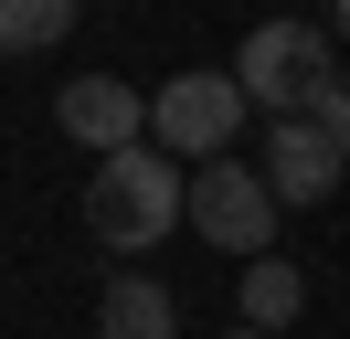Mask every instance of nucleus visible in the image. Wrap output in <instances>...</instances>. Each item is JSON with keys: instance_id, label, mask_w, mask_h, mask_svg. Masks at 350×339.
<instances>
[{"instance_id": "1", "label": "nucleus", "mask_w": 350, "mask_h": 339, "mask_svg": "<svg viewBox=\"0 0 350 339\" xmlns=\"http://www.w3.org/2000/svg\"><path fill=\"white\" fill-rule=\"evenodd\" d=\"M75 212H85V233L107 254H159L180 233V170L159 159L149 138H128V148H107V159L85 170V202Z\"/></svg>"}, {"instance_id": "2", "label": "nucleus", "mask_w": 350, "mask_h": 339, "mask_svg": "<svg viewBox=\"0 0 350 339\" xmlns=\"http://www.w3.org/2000/svg\"><path fill=\"white\" fill-rule=\"evenodd\" d=\"M180 223H191L213 254H244V265H255V254L276 244V191H265V170H244L234 148H223V159L180 170Z\"/></svg>"}, {"instance_id": "3", "label": "nucleus", "mask_w": 350, "mask_h": 339, "mask_svg": "<svg viewBox=\"0 0 350 339\" xmlns=\"http://www.w3.org/2000/svg\"><path fill=\"white\" fill-rule=\"evenodd\" d=\"M223 74L244 85V106H265V117H297L308 96H319L340 64H329V32L319 21H255L244 32V53L223 64Z\"/></svg>"}, {"instance_id": "4", "label": "nucleus", "mask_w": 350, "mask_h": 339, "mask_svg": "<svg viewBox=\"0 0 350 339\" xmlns=\"http://www.w3.org/2000/svg\"><path fill=\"white\" fill-rule=\"evenodd\" d=\"M234 127H244V85L223 64H191V74H170L149 96V148L159 159H223Z\"/></svg>"}, {"instance_id": "5", "label": "nucleus", "mask_w": 350, "mask_h": 339, "mask_svg": "<svg viewBox=\"0 0 350 339\" xmlns=\"http://www.w3.org/2000/svg\"><path fill=\"white\" fill-rule=\"evenodd\" d=\"M255 170H265V191H276V212H319L329 191L350 180L319 117H276V127H265V148H255Z\"/></svg>"}, {"instance_id": "6", "label": "nucleus", "mask_w": 350, "mask_h": 339, "mask_svg": "<svg viewBox=\"0 0 350 339\" xmlns=\"http://www.w3.org/2000/svg\"><path fill=\"white\" fill-rule=\"evenodd\" d=\"M53 127H64L75 148H128V138H149V96L138 85H117V74H75L64 96H53Z\"/></svg>"}, {"instance_id": "7", "label": "nucleus", "mask_w": 350, "mask_h": 339, "mask_svg": "<svg viewBox=\"0 0 350 339\" xmlns=\"http://www.w3.org/2000/svg\"><path fill=\"white\" fill-rule=\"evenodd\" d=\"M96 339H180V308L159 275H117L107 297H96Z\"/></svg>"}, {"instance_id": "8", "label": "nucleus", "mask_w": 350, "mask_h": 339, "mask_svg": "<svg viewBox=\"0 0 350 339\" xmlns=\"http://www.w3.org/2000/svg\"><path fill=\"white\" fill-rule=\"evenodd\" d=\"M297 308H308V275L286 265V254H255V265H244V329H286Z\"/></svg>"}, {"instance_id": "9", "label": "nucleus", "mask_w": 350, "mask_h": 339, "mask_svg": "<svg viewBox=\"0 0 350 339\" xmlns=\"http://www.w3.org/2000/svg\"><path fill=\"white\" fill-rule=\"evenodd\" d=\"M85 0H0V53H53Z\"/></svg>"}, {"instance_id": "10", "label": "nucleus", "mask_w": 350, "mask_h": 339, "mask_svg": "<svg viewBox=\"0 0 350 339\" xmlns=\"http://www.w3.org/2000/svg\"><path fill=\"white\" fill-rule=\"evenodd\" d=\"M297 117H319V127H329V148H340V170H350V74H329L319 96L297 106Z\"/></svg>"}, {"instance_id": "11", "label": "nucleus", "mask_w": 350, "mask_h": 339, "mask_svg": "<svg viewBox=\"0 0 350 339\" xmlns=\"http://www.w3.org/2000/svg\"><path fill=\"white\" fill-rule=\"evenodd\" d=\"M329 32H340V42H350V0H329Z\"/></svg>"}, {"instance_id": "12", "label": "nucleus", "mask_w": 350, "mask_h": 339, "mask_svg": "<svg viewBox=\"0 0 350 339\" xmlns=\"http://www.w3.org/2000/svg\"><path fill=\"white\" fill-rule=\"evenodd\" d=\"M223 339H276V329H244V318H234V329H223Z\"/></svg>"}]
</instances>
